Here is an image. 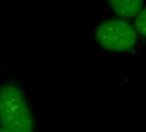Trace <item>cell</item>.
<instances>
[{
  "label": "cell",
  "instance_id": "1",
  "mask_svg": "<svg viewBox=\"0 0 146 132\" xmlns=\"http://www.w3.org/2000/svg\"><path fill=\"white\" fill-rule=\"evenodd\" d=\"M0 124L13 132L35 131V117L27 98L11 82L0 86Z\"/></svg>",
  "mask_w": 146,
  "mask_h": 132
},
{
  "label": "cell",
  "instance_id": "2",
  "mask_svg": "<svg viewBox=\"0 0 146 132\" xmlns=\"http://www.w3.org/2000/svg\"><path fill=\"white\" fill-rule=\"evenodd\" d=\"M95 37L104 49L117 53L131 50L137 42V35L132 25L119 18L108 19L99 23Z\"/></svg>",
  "mask_w": 146,
  "mask_h": 132
},
{
  "label": "cell",
  "instance_id": "3",
  "mask_svg": "<svg viewBox=\"0 0 146 132\" xmlns=\"http://www.w3.org/2000/svg\"><path fill=\"white\" fill-rule=\"evenodd\" d=\"M108 4L116 15L130 18L139 13L143 7V0H108Z\"/></svg>",
  "mask_w": 146,
  "mask_h": 132
},
{
  "label": "cell",
  "instance_id": "4",
  "mask_svg": "<svg viewBox=\"0 0 146 132\" xmlns=\"http://www.w3.org/2000/svg\"><path fill=\"white\" fill-rule=\"evenodd\" d=\"M135 26L136 29L144 38H146V8L141 10L137 15L135 20Z\"/></svg>",
  "mask_w": 146,
  "mask_h": 132
},
{
  "label": "cell",
  "instance_id": "5",
  "mask_svg": "<svg viewBox=\"0 0 146 132\" xmlns=\"http://www.w3.org/2000/svg\"><path fill=\"white\" fill-rule=\"evenodd\" d=\"M0 132H13V131H11L9 129H6L3 127H0Z\"/></svg>",
  "mask_w": 146,
  "mask_h": 132
}]
</instances>
